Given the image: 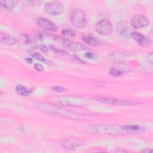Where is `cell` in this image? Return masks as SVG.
<instances>
[{
  "label": "cell",
  "instance_id": "1",
  "mask_svg": "<svg viewBox=\"0 0 153 153\" xmlns=\"http://www.w3.org/2000/svg\"><path fill=\"white\" fill-rule=\"evenodd\" d=\"M37 107L41 111L52 115L64 117L71 120H82L85 118L84 114H78L73 111L67 109L57 105L47 102H41L37 105Z\"/></svg>",
  "mask_w": 153,
  "mask_h": 153
},
{
  "label": "cell",
  "instance_id": "2",
  "mask_svg": "<svg viewBox=\"0 0 153 153\" xmlns=\"http://www.w3.org/2000/svg\"><path fill=\"white\" fill-rule=\"evenodd\" d=\"M87 130L89 133L94 134L119 135L127 133L123 129L121 126L115 124H99L91 126L88 127Z\"/></svg>",
  "mask_w": 153,
  "mask_h": 153
},
{
  "label": "cell",
  "instance_id": "3",
  "mask_svg": "<svg viewBox=\"0 0 153 153\" xmlns=\"http://www.w3.org/2000/svg\"><path fill=\"white\" fill-rule=\"evenodd\" d=\"M96 100L111 105L119 106H134L137 104V102L133 100H124L121 99L112 98L106 96H97L94 98Z\"/></svg>",
  "mask_w": 153,
  "mask_h": 153
},
{
  "label": "cell",
  "instance_id": "4",
  "mask_svg": "<svg viewBox=\"0 0 153 153\" xmlns=\"http://www.w3.org/2000/svg\"><path fill=\"white\" fill-rule=\"evenodd\" d=\"M71 21L73 26L76 28H83L87 23L84 11L79 8H74L71 13Z\"/></svg>",
  "mask_w": 153,
  "mask_h": 153
},
{
  "label": "cell",
  "instance_id": "5",
  "mask_svg": "<svg viewBox=\"0 0 153 153\" xmlns=\"http://www.w3.org/2000/svg\"><path fill=\"white\" fill-rule=\"evenodd\" d=\"M95 30L100 35L108 36L113 32V26L107 19H103L99 21L95 25Z\"/></svg>",
  "mask_w": 153,
  "mask_h": 153
},
{
  "label": "cell",
  "instance_id": "6",
  "mask_svg": "<svg viewBox=\"0 0 153 153\" xmlns=\"http://www.w3.org/2000/svg\"><path fill=\"white\" fill-rule=\"evenodd\" d=\"M54 38L60 41L62 45L66 49L72 51H79L87 50V47L81 43L74 42L70 39H67L59 36H55Z\"/></svg>",
  "mask_w": 153,
  "mask_h": 153
},
{
  "label": "cell",
  "instance_id": "7",
  "mask_svg": "<svg viewBox=\"0 0 153 153\" xmlns=\"http://www.w3.org/2000/svg\"><path fill=\"white\" fill-rule=\"evenodd\" d=\"M45 11L51 16H58L62 14L64 11L63 4L57 1L47 2L44 4Z\"/></svg>",
  "mask_w": 153,
  "mask_h": 153
},
{
  "label": "cell",
  "instance_id": "8",
  "mask_svg": "<svg viewBox=\"0 0 153 153\" xmlns=\"http://www.w3.org/2000/svg\"><path fill=\"white\" fill-rule=\"evenodd\" d=\"M62 105L66 106H84L87 104L85 99L76 96H64L59 98L58 100Z\"/></svg>",
  "mask_w": 153,
  "mask_h": 153
},
{
  "label": "cell",
  "instance_id": "9",
  "mask_svg": "<svg viewBox=\"0 0 153 153\" xmlns=\"http://www.w3.org/2000/svg\"><path fill=\"white\" fill-rule=\"evenodd\" d=\"M84 142V141L81 138L71 137L64 139L62 142V146L66 149L72 150L79 147Z\"/></svg>",
  "mask_w": 153,
  "mask_h": 153
},
{
  "label": "cell",
  "instance_id": "10",
  "mask_svg": "<svg viewBox=\"0 0 153 153\" xmlns=\"http://www.w3.org/2000/svg\"><path fill=\"white\" fill-rule=\"evenodd\" d=\"M149 23L148 19L141 14H137L134 16L131 19V26L137 29H141L148 26Z\"/></svg>",
  "mask_w": 153,
  "mask_h": 153
},
{
  "label": "cell",
  "instance_id": "11",
  "mask_svg": "<svg viewBox=\"0 0 153 153\" xmlns=\"http://www.w3.org/2000/svg\"><path fill=\"white\" fill-rule=\"evenodd\" d=\"M117 33L123 38H128L131 36V29L128 23L126 21H121L116 25Z\"/></svg>",
  "mask_w": 153,
  "mask_h": 153
},
{
  "label": "cell",
  "instance_id": "12",
  "mask_svg": "<svg viewBox=\"0 0 153 153\" xmlns=\"http://www.w3.org/2000/svg\"><path fill=\"white\" fill-rule=\"evenodd\" d=\"M131 36L139 45L142 47H146L149 46L151 44L152 42L149 39L138 32L134 31L131 32Z\"/></svg>",
  "mask_w": 153,
  "mask_h": 153
},
{
  "label": "cell",
  "instance_id": "13",
  "mask_svg": "<svg viewBox=\"0 0 153 153\" xmlns=\"http://www.w3.org/2000/svg\"><path fill=\"white\" fill-rule=\"evenodd\" d=\"M36 23L41 27L51 32H56L58 30L57 26L50 20L44 18H38Z\"/></svg>",
  "mask_w": 153,
  "mask_h": 153
},
{
  "label": "cell",
  "instance_id": "14",
  "mask_svg": "<svg viewBox=\"0 0 153 153\" xmlns=\"http://www.w3.org/2000/svg\"><path fill=\"white\" fill-rule=\"evenodd\" d=\"M123 129L126 131L127 133H143L145 130V127L138 125V124H131V125H124V126H121Z\"/></svg>",
  "mask_w": 153,
  "mask_h": 153
},
{
  "label": "cell",
  "instance_id": "15",
  "mask_svg": "<svg viewBox=\"0 0 153 153\" xmlns=\"http://www.w3.org/2000/svg\"><path fill=\"white\" fill-rule=\"evenodd\" d=\"M17 38L13 35L4 33L1 34L0 42L1 44L4 45H14L17 42Z\"/></svg>",
  "mask_w": 153,
  "mask_h": 153
},
{
  "label": "cell",
  "instance_id": "16",
  "mask_svg": "<svg viewBox=\"0 0 153 153\" xmlns=\"http://www.w3.org/2000/svg\"><path fill=\"white\" fill-rule=\"evenodd\" d=\"M17 94L22 96H29L31 94L32 91L31 89L27 88L23 85H17L15 88Z\"/></svg>",
  "mask_w": 153,
  "mask_h": 153
},
{
  "label": "cell",
  "instance_id": "17",
  "mask_svg": "<svg viewBox=\"0 0 153 153\" xmlns=\"http://www.w3.org/2000/svg\"><path fill=\"white\" fill-rule=\"evenodd\" d=\"M82 41L92 47H98L101 45V42L99 41L90 36H83Z\"/></svg>",
  "mask_w": 153,
  "mask_h": 153
},
{
  "label": "cell",
  "instance_id": "18",
  "mask_svg": "<svg viewBox=\"0 0 153 153\" xmlns=\"http://www.w3.org/2000/svg\"><path fill=\"white\" fill-rule=\"evenodd\" d=\"M124 57V55L120 52H114L110 54L108 56V60L110 62L117 63L120 62H123V58Z\"/></svg>",
  "mask_w": 153,
  "mask_h": 153
},
{
  "label": "cell",
  "instance_id": "19",
  "mask_svg": "<svg viewBox=\"0 0 153 153\" xmlns=\"http://www.w3.org/2000/svg\"><path fill=\"white\" fill-rule=\"evenodd\" d=\"M1 5L3 8L7 10H11L14 7L16 6L18 3V1L16 0H12V1H1Z\"/></svg>",
  "mask_w": 153,
  "mask_h": 153
},
{
  "label": "cell",
  "instance_id": "20",
  "mask_svg": "<svg viewBox=\"0 0 153 153\" xmlns=\"http://www.w3.org/2000/svg\"><path fill=\"white\" fill-rule=\"evenodd\" d=\"M115 67L114 68L121 71L122 72H128L131 70V68L127 64L125 63L124 62H120L115 63Z\"/></svg>",
  "mask_w": 153,
  "mask_h": 153
},
{
  "label": "cell",
  "instance_id": "21",
  "mask_svg": "<svg viewBox=\"0 0 153 153\" xmlns=\"http://www.w3.org/2000/svg\"><path fill=\"white\" fill-rule=\"evenodd\" d=\"M62 36L65 39H69L70 38H74L75 37V33L69 29H64L61 32Z\"/></svg>",
  "mask_w": 153,
  "mask_h": 153
},
{
  "label": "cell",
  "instance_id": "22",
  "mask_svg": "<svg viewBox=\"0 0 153 153\" xmlns=\"http://www.w3.org/2000/svg\"><path fill=\"white\" fill-rule=\"evenodd\" d=\"M21 38L22 40V42L26 45L33 44L34 42H35V39L34 38H32L30 36L26 35V34L22 35Z\"/></svg>",
  "mask_w": 153,
  "mask_h": 153
},
{
  "label": "cell",
  "instance_id": "23",
  "mask_svg": "<svg viewBox=\"0 0 153 153\" xmlns=\"http://www.w3.org/2000/svg\"><path fill=\"white\" fill-rule=\"evenodd\" d=\"M50 49L53 51L54 53H57V54H59L61 56H69V53L67 52L66 51L64 50H62V49H57L56 47H54L53 46H50Z\"/></svg>",
  "mask_w": 153,
  "mask_h": 153
},
{
  "label": "cell",
  "instance_id": "24",
  "mask_svg": "<svg viewBox=\"0 0 153 153\" xmlns=\"http://www.w3.org/2000/svg\"><path fill=\"white\" fill-rule=\"evenodd\" d=\"M109 74L114 76L120 77V76H121L123 75L124 72L121 71H119L115 68H111L109 70Z\"/></svg>",
  "mask_w": 153,
  "mask_h": 153
},
{
  "label": "cell",
  "instance_id": "25",
  "mask_svg": "<svg viewBox=\"0 0 153 153\" xmlns=\"http://www.w3.org/2000/svg\"><path fill=\"white\" fill-rule=\"evenodd\" d=\"M31 56L33 58H35V59L36 60H38L39 61H41V62H46V59H45V57L42 55L40 53H37V52H33V53L30 54Z\"/></svg>",
  "mask_w": 153,
  "mask_h": 153
},
{
  "label": "cell",
  "instance_id": "26",
  "mask_svg": "<svg viewBox=\"0 0 153 153\" xmlns=\"http://www.w3.org/2000/svg\"><path fill=\"white\" fill-rule=\"evenodd\" d=\"M51 89L56 92H63L66 90V88L60 85H54L53 86Z\"/></svg>",
  "mask_w": 153,
  "mask_h": 153
},
{
  "label": "cell",
  "instance_id": "27",
  "mask_svg": "<svg viewBox=\"0 0 153 153\" xmlns=\"http://www.w3.org/2000/svg\"><path fill=\"white\" fill-rule=\"evenodd\" d=\"M34 68L35 69L36 71L38 72H42L44 71V68L42 65H41L40 63H35L34 65Z\"/></svg>",
  "mask_w": 153,
  "mask_h": 153
},
{
  "label": "cell",
  "instance_id": "28",
  "mask_svg": "<svg viewBox=\"0 0 153 153\" xmlns=\"http://www.w3.org/2000/svg\"><path fill=\"white\" fill-rule=\"evenodd\" d=\"M39 49H40V50H41L42 52H43V53H47L48 52V49L47 47L45 46V45H43V44H42V45H40Z\"/></svg>",
  "mask_w": 153,
  "mask_h": 153
},
{
  "label": "cell",
  "instance_id": "29",
  "mask_svg": "<svg viewBox=\"0 0 153 153\" xmlns=\"http://www.w3.org/2000/svg\"><path fill=\"white\" fill-rule=\"evenodd\" d=\"M148 60L150 63H152L153 62V56H152V52H151L149 54H148Z\"/></svg>",
  "mask_w": 153,
  "mask_h": 153
},
{
  "label": "cell",
  "instance_id": "30",
  "mask_svg": "<svg viewBox=\"0 0 153 153\" xmlns=\"http://www.w3.org/2000/svg\"><path fill=\"white\" fill-rule=\"evenodd\" d=\"M84 56L87 59H93L94 57V54L91 52H87L84 54Z\"/></svg>",
  "mask_w": 153,
  "mask_h": 153
},
{
  "label": "cell",
  "instance_id": "31",
  "mask_svg": "<svg viewBox=\"0 0 153 153\" xmlns=\"http://www.w3.org/2000/svg\"><path fill=\"white\" fill-rule=\"evenodd\" d=\"M71 57H72V59H73L74 60H75V61H76V62H80V63H84L81 59H79L78 57H77L76 56H75V55H74V54L72 55Z\"/></svg>",
  "mask_w": 153,
  "mask_h": 153
},
{
  "label": "cell",
  "instance_id": "32",
  "mask_svg": "<svg viewBox=\"0 0 153 153\" xmlns=\"http://www.w3.org/2000/svg\"><path fill=\"white\" fill-rule=\"evenodd\" d=\"M25 60L28 64H31L32 63V59L31 58H30V57H26Z\"/></svg>",
  "mask_w": 153,
  "mask_h": 153
},
{
  "label": "cell",
  "instance_id": "33",
  "mask_svg": "<svg viewBox=\"0 0 153 153\" xmlns=\"http://www.w3.org/2000/svg\"><path fill=\"white\" fill-rule=\"evenodd\" d=\"M152 151V150L151 149H144L141 150L140 152H144V153H149V152H151Z\"/></svg>",
  "mask_w": 153,
  "mask_h": 153
},
{
  "label": "cell",
  "instance_id": "34",
  "mask_svg": "<svg viewBox=\"0 0 153 153\" xmlns=\"http://www.w3.org/2000/svg\"><path fill=\"white\" fill-rule=\"evenodd\" d=\"M114 152H127V151L124 150V149H117V150L114 151Z\"/></svg>",
  "mask_w": 153,
  "mask_h": 153
}]
</instances>
